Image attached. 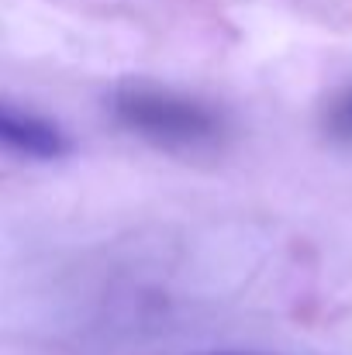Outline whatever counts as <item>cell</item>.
I'll list each match as a JSON object with an SVG mask.
<instances>
[{
  "label": "cell",
  "mask_w": 352,
  "mask_h": 355,
  "mask_svg": "<svg viewBox=\"0 0 352 355\" xmlns=\"http://www.w3.org/2000/svg\"><path fill=\"white\" fill-rule=\"evenodd\" d=\"M108 107L124 131L166 152H201L218 145L225 135V118L208 101L159 83H121Z\"/></svg>",
  "instance_id": "1"
},
{
  "label": "cell",
  "mask_w": 352,
  "mask_h": 355,
  "mask_svg": "<svg viewBox=\"0 0 352 355\" xmlns=\"http://www.w3.org/2000/svg\"><path fill=\"white\" fill-rule=\"evenodd\" d=\"M73 148L76 145L62 131V124L0 101V152L38 159V162H56V159H66Z\"/></svg>",
  "instance_id": "2"
},
{
  "label": "cell",
  "mask_w": 352,
  "mask_h": 355,
  "mask_svg": "<svg viewBox=\"0 0 352 355\" xmlns=\"http://www.w3.org/2000/svg\"><path fill=\"white\" fill-rule=\"evenodd\" d=\"M321 121H325L328 138H335V141H342V145H352V83L328 101Z\"/></svg>",
  "instance_id": "3"
},
{
  "label": "cell",
  "mask_w": 352,
  "mask_h": 355,
  "mask_svg": "<svg viewBox=\"0 0 352 355\" xmlns=\"http://www.w3.org/2000/svg\"><path fill=\"white\" fill-rule=\"evenodd\" d=\"M197 355H252V352H197Z\"/></svg>",
  "instance_id": "4"
}]
</instances>
